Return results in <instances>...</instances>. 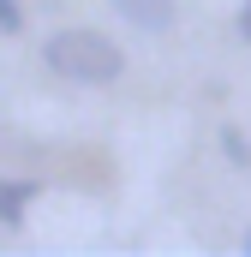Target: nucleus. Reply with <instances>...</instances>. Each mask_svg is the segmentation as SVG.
<instances>
[{
    "label": "nucleus",
    "mask_w": 251,
    "mask_h": 257,
    "mask_svg": "<svg viewBox=\"0 0 251 257\" xmlns=\"http://www.w3.org/2000/svg\"><path fill=\"white\" fill-rule=\"evenodd\" d=\"M42 60L54 66V78H66V84H114L126 72V48L114 36L90 30V24H66V30H48Z\"/></svg>",
    "instance_id": "1"
},
{
    "label": "nucleus",
    "mask_w": 251,
    "mask_h": 257,
    "mask_svg": "<svg viewBox=\"0 0 251 257\" xmlns=\"http://www.w3.org/2000/svg\"><path fill=\"white\" fill-rule=\"evenodd\" d=\"M36 197H42V180H18V174H6V180H0V221L18 227V221L30 215Z\"/></svg>",
    "instance_id": "3"
},
{
    "label": "nucleus",
    "mask_w": 251,
    "mask_h": 257,
    "mask_svg": "<svg viewBox=\"0 0 251 257\" xmlns=\"http://www.w3.org/2000/svg\"><path fill=\"white\" fill-rule=\"evenodd\" d=\"M239 251H251V227H245V233H239Z\"/></svg>",
    "instance_id": "7"
},
{
    "label": "nucleus",
    "mask_w": 251,
    "mask_h": 257,
    "mask_svg": "<svg viewBox=\"0 0 251 257\" xmlns=\"http://www.w3.org/2000/svg\"><path fill=\"white\" fill-rule=\"evenodd\" d=\"M114 12H120L132 30H150V36H162V30H174V0H108Z\"/></svg>",
    "instance_id": "2"
},
{
    "label": "nucleus",
    "mask_w": 251,
    "mask_h": 257,
    "mask_svg": "<svg viewBox=\"0 0 251 257\" xmlns=\"http://www.w3.org/2000/svg\"><path fill=\"white\" fill-rule=\"evenodd\" d=\"M221 156H227L233 168H245V162H251V144H245V132H239V126H221Z\"/></svg>",
    "instance_id": "4"
},
{
    "label": "nucleus",
    "mask_w": 251,
    "mask_h": 257,
    "mask_svg": "<svg viewBox=\"0 0 251 257\" xmlns=\"http://www.w3.org/2000/svg\"><path fill=\"white\" fill-rule=\"evenodd\" d=\"M233 24H239V42L251 48V0H239V18H233Z\"/></svg>",
    "instance_id": "6"
},
{
    "label": "nucleus",
    "mask_w": 251,
    "mask_h": 257,
    "mask_svg": "<svg viewBox=\"0 0 251 257\" xmlns=\"http://www.w3.org/2000/svg\"><path fill=\"white\" fill-rule=\"evenodd\" d=\"M0 30L12 36V30H24V12H18V0H0Z\"/></svg>",
    "instance_id": "5"
}]
</instances>
